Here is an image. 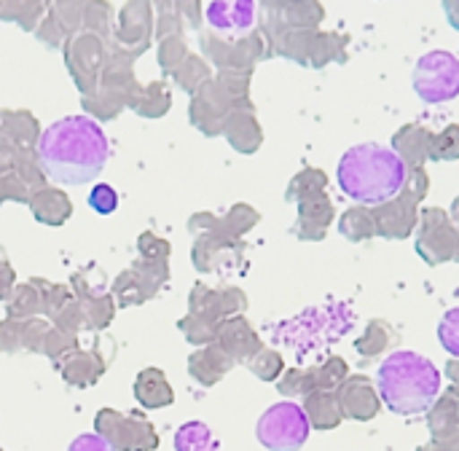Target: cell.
<instances>
[{
	"label": "cell",
	"instance_id": "1",
	"mask_svg": "<svg viewBox=\"0 0 459 451\" xmlns=\"http://www.w3.org/2000/svg\"><path fill=\"white\" fill-rule=\"evenodd\" d=\"M110 143L91 116H65L38 140V161L59 186L91 183L108 164Z\"/></svg>",
	"mask_w": 459,
	"mask_h": 451
},
{
	"label": "cell",
	"instance_id": "2",
	"mask_svg": "<svg viewBox=\"0 0 459 451\" xmlns=\"http://www.w3.org/2000/svg\"><path fill=\"white\" fill-rule=\"evenodd\" d=\"M336 180L350 199L360 204H385L406 186L409 167L398 151L379 143H360L339 159Z\"/></svg>",
	"mask_w": 459,
	"mask_h": 451
},
{
	"label": "cell",
	"instance_id": "3",
	"mask_svg": "<svg viewBox=\"0 0 459 451\" xmlns=\"http://www.w3.org/2000/svg\"><path fill=\"white\" fill-rule=\"evenodd\" d=\"M379 395L393 414L414 417L428 412L441 393V371L420 352L398 350L379 366Z\"/></svg>",
	"mask_w": 459,
	"mask_h": 451
},
{
	"label": "cell",
	"instance_id": "4",
	"mask_svg": "<svg viewBox=\"0 0 459 451\" xmlns=\"http://www.w3.org/2000/svg\"><path fill=\"white\" fill-rule=\"evenodd\" d=\"M309 417L299 403L280 401L269 406L258 425H255V438L264 449L269 451H299L309 438Z\"/></svg>",
	"mask_w": 459,
	"mask_h": 451
},
{
	"label": "cell",
	"instance_id": "5",
	"mask_svg": "<svg viewBox=\"0 0 459 451\" xmlns=\"http://www.w3.org/2000/svg\"><path fill=\"white\" fill-rule=\"evenodd\" d=\"M414 91L425 102H449L459 94V59L446 51H428L414 67Z\"/></svg>",
	"mask_w": 459,
	"mask_h": 451
},
{
	"label": "cell",
	"instance_id": "6",
	"mask_svg": "<svg viewBox=\"0 0 459 451\" xmlns=\"http://www.w3.org/2000/svg\"><path fill=\"white\" fill-rule=\"evenodd\" d=\"M204 19L210 30L226 40L245 38L258 24V0H210Z\"/></svg>",
	"mask_w": 459,
	"mask_h": 451
},
{
	"label": "cell",
	"instance_id": "7",
	"mask_svg": "<svg viewBox=\"0 0 459 451\" xmlns=\"http://www.w3.org/2000/svg\"><path fill=\"white\" fill-rule=\"evenodd\" d=\"M175 451H221L204 422H186L175 433Z\"/></svg>",
	"mask_w": 459,
	"mask_h": 451
},
{
	"label": "cell",
	"instance_id": "8",
	"mask_svg": "<svg viewBox=\"0 0 459 451\" xmlns=\"http://www.w3.org/2000/svg\"><path fill=\"white\" fill-rule=\"evenodd\" d=\"M438 342L452 358H459V307L444 312L438 323Z\"/></svg>",
	"mask_w": 459,
	"mask_h": 451
},
{
	"label": "cell",
	"instance_id": "9",
	"mask_svg": "<svg viewBox=\"0 0 459 451\" xmlns=\"http://www.w3.org/2000/svg\"><path fill=\"white\" fill-rule=\"evenodd\" d=\"M89 207L100 215H110L116 207H118V194L108 186V183H100L91 188L89 194Z\"/></svg>",
	"mask_w": 459,
	"mask_h": 451
},
{
	"label": "cell",
	"instance_id": "10",
	"mask_svg": "<svg viewBox=\"0 0 459 451\" xmlns=\"http://www.w3.org/2000/svg\"><path fill=\"white\" fill-rule=\"evenodd\" d=\"M67 451H116L102 436H97V433H83V436H78V438H73L70 441V447Z\"/></svg>",
	"mask_w": 459,
	"mask_h": 451
}]
</instances>
